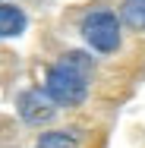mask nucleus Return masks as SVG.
Instances as JSON below:
<instances>
[{"label": "nucleus", "mask_w": 145, "mask_h": 148, "mask_svg": "<svg viewBox=\"0 0 145 148\" xmlns=\"http://www.w3.org/2000/svg\"><path fill=\"white\" fill-rule=\"evenodd\" d=\"M88 76H91V57L69 51L47 69L44 91L57 104H82L88 95Z\"/></svg>", "instance_id": "f257e3e1"}, {"label": "nucleus", "mask_w": 145, "mask_h": 148, "mask_svg": "<svg viewBox=\"0 0 145 148\" xmlns=\"http://www.w3.org/2000/svg\"><path fill=\"white\" fill-rule=\"evenodd\" d=\"M82 38L95 51L101 54H114L120 47V25H117V16L111 10H91L85 19H82Z\"/></svg>", "instance_id": "f03ea898"}, {"label": "nucleus", "mask_w": 145, "mask_h": 148, "mask_svg": "<svg viewBox=\"0 0 145 148\" xmlns=\"http://www.w3.org/2000/svg\"><path fill=\"white\" fill-rule=\"evenodd\" d=\"M57 101L47 95V91L41 88H29L19 95V101H16V107H19V117L32 123V126H41V123H47V120L57 114V107H54Z\"/></svg>", "instance_id": "7ed1b4c3"}, {"label": "nucleus", "mask_w": 145, "mask_h": 148, "mask_svg": "<svg viewBox=\"0 0 145 148\" xmlns=\"http://www.w3.org/2000/svg\"><path fill=\"white\" fill-rule=\"evenodd\" d=\"M0 32H3V38L22 35L25 32V13L19 6H13V3H3L0 6Z\"/></svg>", "instance_id": "20e7f679"}, {"label": "nucleus", "mask_w": 145, "mask_h": 148, "mask_svg": "<svg viewBox=\"0 0 145 148\" xmlns=\"http://www.w3.org/2000/svg\"><path fill=\"white\" fill-rule=\"evenodd\" d=\"M79 139L76 132H44L38 139V148H76Z\"/></svg>", "instance_id": "39448f33"}, {"label": "nucleus", "mask_w": 145, "mask_h": 148, "mask_svg": "<svg viewBox=\"0 0 145 148\" xmlns=\"http://www.w3.org/2000/svg\"><path fill=\"white\" fill-rule=\"evenodd\" d=\"M123 19L133 29H145V0H123Z\"/></svg>", "instance_id": "423d86ee"}]
</instances>
